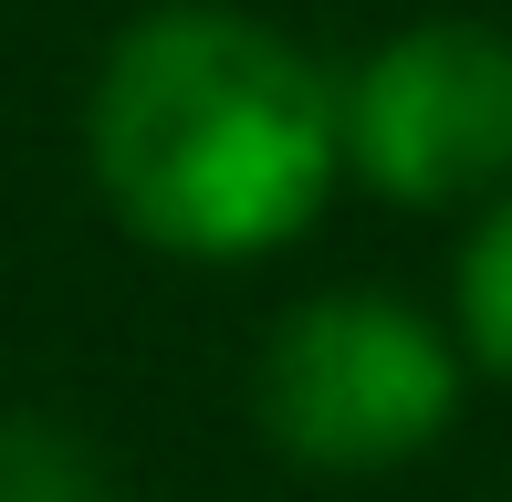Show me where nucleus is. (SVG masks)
<instances>
[{"label": "nucleus", "mask_w": 512, "mask_h": 502, "mask_svg": "<svg viewBox=\"0 0 512 502\" xmlns=\"http://www.w3.org/2000/svg\"><path fill=\"white\" fill-rule=\"evenodd\" d=\"M450 335L481 377H512V189L481 210L471 251H460V283H450Z\"/></svg>", "instance_id": "nucleus-5"}, {"label": "nucleus", "mask_w": 512, "mask_h": 502, "mask_svg": "<svg viewBox=\"0 0 512 502\" xmlns=\"http://www.w3.org/2000/svg\"><path fill=\"white\" fill-rule=\"evenodd\" d=\"M0 502H126L105 450L42 408H0Z\"/></svg>", "instance_id": "nucleus-4"}, {"label": "nucleus", "mask_w": 512, "mask_h": 502, "mask_svg": "<svg viewBox=\"0 0 512 502\" xmlns=\"http://www.w3.org/2000/svg\"><path fill=\"white\" fill-rule=\"evenodd\" d=\"M345 178L398 210H460L512 189V32L408 21L356 74H335Z\"/></svg>", "instance_id": "nucleus-3"}, {"label": "nucleus", "mask_w": 512, "mask_h": 502, "mask_svg": "<svg viewBox=\"0 0 512 502\" xmlns=\"http://www.w3.org/2000/svg\"><path fill=\"white\" fill-rule=\"evenodd\" d=\"M84 168L126 241L168 262H262L314 231L345 178L335 74L230 0H168L105 42Z\"/></svg>", "instance_id": "nucleus-1"}, {"label": "nucleus", "mask_w": 512, "mask_h": 502, "mask_svg": "<svg viewBox=\"0 0 512 502\" xmlns=\"http://www.w3.org/2000/svg\"><path fill=\"white\" fill-rule=\"evenodd\" d=\"M460 335H439L398 293H314L272 325L251 408L262 440L304 471H398L460 419Z\"/></svg>", "instance_id": "nucleus-2"}]
</instances>
